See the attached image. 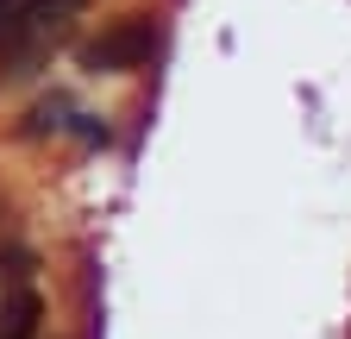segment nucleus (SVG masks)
<instances>
[{
    "label": "nucleus",
    "instance_id": "nucleus-1",
    "mask_svg": "<svg viewBox=\"0 0 351 339\" xmlns=\"http://www.w3.org/2000/svg\"><path fill=\"white\" fill-rule=\"evenodd\" d=\"M157 45H163V32H157L145 13H125V19H113L101 38H88V45H82V69H88V75L138 69V63H151V57H157Z\"/></svg>",
    "mask_w": 351,
    "mask_h": 339
},
{
    "label": "nucleus",
    "instance_id": "nucleus-2",
    "mask_svg": "<svg viewBox=\"0 0 351 339\" xmlns=\"http://www.w3.org/2000/svg\"><path fill=\"white\" fill-rule=\"evenodd\" d=\"M69 95H44V101H32L25 107V119H19V139H44V132H69Z\"/></svg>",
    "mask_w": 351,
    "mask_h": 339
},
{
    "label": "nucleus",
    "instance_id": "nucleus-3",
    "mask_svg": "<svg viewBox=\"0 0 351 339\" xmlns=\"http://www.w3.org/2000/svg\"><path fill=\"white\" fill-rule=\"evenodd\" d=\"M0 277H7L13 289H32L25 277H32V251L25 245H7V251H0Z\"/></svg>",
    "mask_w": 351,
    "mask_h": 339
}]
</instances>
